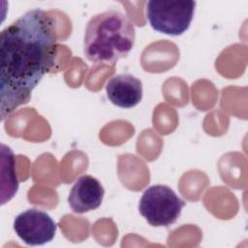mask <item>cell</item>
<instances>
[{
  "label": "cell",
  "instance_id": "obj_1",
  "mask_svg": "<svg viewBox=\"0 0 248 248\" xmlns=\"http://www.w3.org/2000/svg\"><path fill=\"white\" fill-rule=\"evenodd\" d=\"M53 18L39 8L30 10L0 34L1 120L26 104L57 52Z\"/></svg>",
  "mask_w": 248,
  "mask_h": 248
},
{
  "label": "cell",
  "instance_id": "obj_2",
  "mask_svg": "<svg viewBox=\"0 0 248 248\" xmlns=\"http://www.w3.org/2000/svg\"><path fill=\"white\" fill-rule=\"evenodd\" d=\"M136 30L131 19L115 10H108L90 18L87 23L83 51L92 64L113 66L132 50Z\"/></svg>",
  "mask_w": 248,
  "mask_h": 248
},
{
  "label": "cell",
  "instance_id": "obj_3",
  "mask_svg": "<svg viewBox=\"0 0 248 248\" xmlns=\"http://www.w3.org/2000/svg\"><path fill=\"white\" fill-rule=\"evenodd\" d=\"M185 202L167 185L147 188L139 202V211L153 227H168L176 222Z\"/></svg>",
  "mask_w": 248,
  "mask_h": 248
},
{
  "label": "cell",
  "instance_id": "obj_4",
  "mask_svg": "<svg viewBox=\"0 0 248 248\" xmlns=\"http://www.w3.org/2000/svg\"><path fill=\"white\" fill-rule=\"evenodd\" d=\"M195 1H148L146 17L151 27L160 33L170 36L183 34L194 16Z\"/></svg>",
  "mask_w": 248,
  "mask_h": 248
},
{
  "label": "cell",
  "instance_id": "obj_5",
  "mask_svg": "<svg viewBox=\"0 0 248 248\" xmlns=\"http://www.w3.org/2000/svg\"><path fill=\"white\" fill-rule=\"evenodd\" d=\"M57 225L44 210L30 208L19 213L14 221V230L27 245H44L55 235Z\"/></svg>",
  "mask_w": 248,
  "mask_h": 248
},
{
  "label": "cell",
  "instance_id": "obj_6",
  "mask_svg": "<svg viewBox=\"0 0 248 248\" xmlns=\"http://www.w3.org/2000/svg\"><path fill=\"white\" fill-rule=\"evenodd\" d=\"M105 195V190L101 182L89 174L81 175L73 185L68 202L72 210L76 213H85L97 209Z\"/></svg>",
  "mask_w": 248,
  "mask_h": 248
},
{
  "label": "cell",
  "instance_id": "obj_7",
  "mask_svg": "<svg viewBox=\"0 0 248 248\" xmlns=\"http://www.w3.org/2000/svg\"><path fill=\"white\" fill-rule=\"evenodd\" d=\"M106 92L113 105L122 108H131L141 101L142 83L133 75L120 74L108 79Z\"/></svg>",
  "mask_w": 248,
  "mask_h": 248
}]
</instances>
